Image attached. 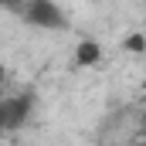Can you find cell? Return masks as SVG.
Returning <instances> with one entry per match:
<instances>
[{"mask_svg": "<svg viewBox=\"0 0 146 146\" xmlns=\"http://www.w3.org/2000/svg\"><path fill=\"white\" fill-rule=\"evenodd\" d=\"M24 3H27V0H0V7H7V10H14V14H21Z\"/></svg>", "mask_w": 146, "mask_h": 146, "instance_id": "5", "label": "cell"}, {"mask_svg": "<svg viewBox=\"0 0 146 146\" xmlns=\"http://www.w3.org/2000/svg\"><path fill=\"white\" fill-rule=\"evenodd\" d=\"M122 44H126V51H129V54H146V34H143V31L126 34V41H122Z\"/></svg>", "mask_w": 146, "mask_h": 146, "instance_id": "4", "label": "cell"}, {"mask_svg": "<svg viewBox=\"0 0 146 146\" xmlns=\"http://www.w3.org/2000/svg\"><path fill=\"white\" fill-rule=\"evenodd\" d=\"M0 133H3V122H0Z\"/></svg>", "mask_w": 146, "mask_h": 146, "instance_id": "8", "label": "cell"}, {"mask_svg": "<svg viewBox=\"0 0 146 146\" xmlns=\"http://www.w3.org/2000/svg\"><path fill=\"white\" fill-rule=\"evenodd\" d=\"M3 78H7V72H3V65H0V85H3Z\"/></svg>", "mask_w": 146, "mask_h": 146, "instance_id": "6", "label": "cell"}, {"mask_svg": "<svg viewBox=\"0 0 146 146\" xmlns=\"http://www.w3.org/2000/svg\"><path fill=\"white\" fill-rule=\"evenodd\" d=\"M21 17L31 27H41V31H61V27H68V17H65V10L54 0H27L24 10H21Z\"/></svg>", "mask_w": 146, "mask_h": 146, "instance_id": "1", "label": "cell"}, {"mask_svg": "<svg viewBox=\"0 0 146 146\" xmlns=\"http://www.w3.org/2000/svg\"><path fill=\"white\" fill-rule=\"evenodd\" d=\"M31 112H34V95H31V92H17V95H10L7 102H0V122H3V133L21 129V126L31 119Z\"/></svg>", "mask_w": 146, "mask_h": 146, "instance_id": "2", "label": "cell"}, {"mask_svg": "<svg viewBox=\"0 0 146 146\" xmlns=\"http://www.w3.org/2000/svg\"><path fill=\"white\" fill-rule=\"evenodd\" d=\"M143 136H146V112H143Z\"/></svg>", "mask_w": 146, "mask_h": 146, "instance_id": "7", "label": "cell"}, {"mask_svg": "<svg viewBox=\"0 0 146 146\" xmlns=\"http://www.w3.org/2000/svg\"><path fill=\"white\" fill-rule=\"evenodd\" d=\"M99 61H102V48H99V41L82 37V41L75 44V65H78V68H95Z\"/></svg>", "mask_w": 146, "mask_h": 146, "instance_id": "3", "label": "cell"}]
</instances>
